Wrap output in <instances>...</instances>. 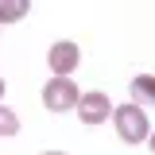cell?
<instances>
[{
	"mask_svg": "<svg viewBox=\"0 0 155 155\" xmlns=\"http://www.w3.org/2000/svg\"><path fill=\"white\" fill-rule=\"evenodd\" d=\"M113 124H116V136L124 140V143H143L147 140V113L140 109V105H120L113 109Z\"/></svg>",
	"mask_w": 155,
	"mask_h": 155,
	"instance_id": "6da1fadb",
	"label": "cell"
},
{
	"mask_svg": "<svg viewBox=\"0 0 155 155\" xmlns=\"http://www.w3.org/2000/svg\"><path fill=\"white\" fill-rule=\"evenodd\" d=\"M78 85L74 78H51L47 85H43V105L51 109V113H66V109H74L78 105Z\"/></svg>",
	"mask_w": 155,
	"mask_h": 155,
	"instance_id": "7a4b0ae2",
	"label": "cell"
},
{
	"mask_svg": "<svg viewBox=\"0 0 155 155\" xmlns=\"http://www.w3.org/2000/svg\"><path fill=\"white\" fill-rule=\"evenodd\" d=\"M78 116H81V124H105L109 116H113V101L101 93V89H93V93H81L78 97Z\"/></svg>",
	"mask_w": 155,
	"mask_h": 155,
	"instance_id": "3957f363",
	"label": "cell"
},
{
	"mask_svg": "<svg viewBox=\"0 0 155 155\" xmlns=\"http://www.w3.org/2000/svg\"><path fill=\"white\" fill-rule=\"evenodd\" d=\"M78 47L70 43V39H62V43H54L51 47V54H47V66H51V74L54 78H70L74 74V66H78Z\"/></svg>",
	"mask_w": 155,
	"mask_h": 155,
	"instance_id": "277c9868",
	"label": "cell"
},
{
	"mask_svg": "<svg viewBox=\"0 0 155 155\" xmlns=\"http://www.w3.org/2000/svg\"><path fill=\"white\" fill-rule=\"evenodd\" d=\"M27 16V4L23 0H0V23H16Z\"/></svg>",
	"mask_w": 155,
	"mask_h": 155,
	"instance_id": "5b68a950",
	"label": "cell"
},
{
	"mask_svg": "<svg viewBox=\"0 0 155 155\" xmlns=\"http://www.w3.org/2000/svg\"><path fill=\"white\" fill-rule=\"evenodd\" d=\"M132 93H136V101H140V109H143V105H147V101L155 97V85H151V78H147V74H140V78L132 81Z\"/></svg>",
	"mask_w": 155,
	"mask_h": 155,
	"instance_id": "8992f818",
	"label": "cell"
},
{
	"mask_svg": "<svg viewBox=\"0 0 155 155\" xmlns=\"http://www.w3.org/2000/svg\"><path fill=\"white\" fill-rule=\"evenodd\" d=\"M16 132H19V116L0 105V136H16Z\"/></svg>",
	"mask_w": 155,
	"mask_h": 155,
	"instance_id": "52a82bcc",
	"label": "cell"
},
{
	"mask_svg": "<svg viewBox=\"0 0 155 155\" xmlns=\"http://www.w3.org/2000/svg\"><path fill=\"white\" fill-rule=\"evenodd\" d=\"M0 97H4V78H0Z\"/></svg>",
	"mask_w": 155,
	"mask_h": 155,
	"instance_id": "ba28073f",
	"label": "cell"
},
{
	"mask_svg": "<svg viewBox=\"0 0 155 155\" xmlns=\"http://www.w3.org/2000/svg\"><path fill=\"white\" fill-rule=\"evenodd\" d=\"M47 155H62V151H47Z\"/></svg>",
	"mask_w": 155,
	"mask_h": 155,
	"instance_id": "9c48e42d",
	"label": "cell"
}]
</instances>
